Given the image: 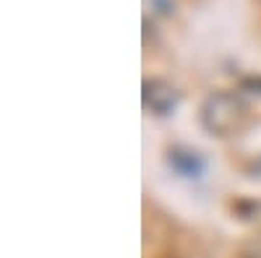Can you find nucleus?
Instances as JSON below:
<instances>
[{"mask_svg":"<svg viewBox=\"0 0 261 258\" xmlns=\"http://www.w3.org/2000/svg\"><path fill=\"white\" fill-rule=\"evenodd\" d=\"M199 120L204 125V131L212 136H232L246 125L248 107L232 92H217L204 99Z\"/></svg>","mask_w":261,"mask_h":258,"instance_id":"f257e3e1","label":"nucleus"},{"mask_svg":"<svg viewBox=\"0 0 261 258\" xmlns=\"http://www.w3.org/2000/svg\"><path fill=\"white\" fill-rule=\"evenodd\" d=\"M165 162L172 175L183 180H201L206 172V157L191 146H170Z\"/></svg>","mask_w":261,"mask_h":258,"instance_id":"f03ea898","label":"nucleus"},{"mask_svg":"<svg viewBox=\"0 0 261 258\" xmlns=\"http://www.w3.org/2000/svg\"><path fill=\"white\" fill-rule=\"evenodd\" d=\"M141 97H144V107L157 118L175 112V107L180 104V92L170 81H162V78L144 81V94Z\"/></svg>","mask_w":261,"mask_h":258,"instance_id":"7ed1b4c3","label":"nucleus"},{"mask_svg":"<svg viewBox=\"0 0 261 258\" xmlns=\"http://www.w3.org/2000/svg\"><path fill=\"white\" fill-rule=\"evenodd\" d=\"M243 258H261V243H253V245L243 253Z\"/></svg>","mask_w":261,"mask_h":258,"instance_id":"20e7f679","label":"nucleus"}]
</instances>
